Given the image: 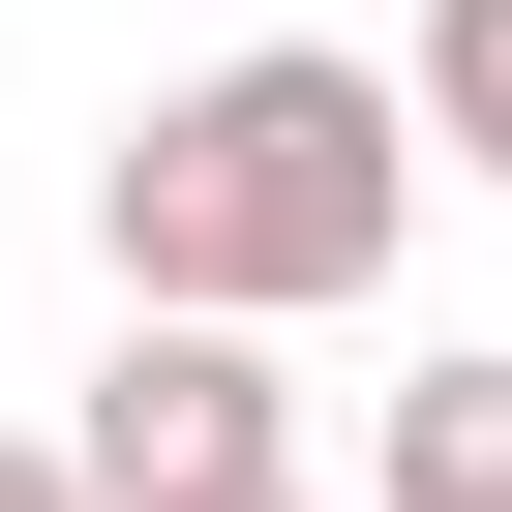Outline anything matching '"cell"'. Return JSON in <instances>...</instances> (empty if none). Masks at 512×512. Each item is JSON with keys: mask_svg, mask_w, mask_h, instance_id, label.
<instances>
[{"mask_svg": "<svg viewBox=\"0 0 512 512\" xmlns=\"http://www.w3.org/2000/svg\"><path fill=\"white\" fill-rule=\"evenodd\" d=\"M392 211H422V121H392V61H332V31L211 61V91H151V121L91 151V241H121L151 332H302V302H362Z\"/></svg>", "mask_w": 512, "mask_h": 512, "instance_id": "obj_1", "label": "cell"}, {"mask_svg": "<svg viewBox=\"0 0 512 512\" xmlns=\"http://www.w3.org/2000/svg\"><path fill=\"white\" fill-rule=\"evenodd\" d=\"M91 512H272L302 482V422H272V332H151L121 302V362H91V422H31Z\"/></svg>", "mask_w": 512, "mask_h": 512, "instance_id": "obj_2", "label": "cell"}, {"mask_svg": "<svg viewBox=\"0 0 512 512\" xmlns=\"http://www.w3.org/2000/svg\"><path fill=\"white\" fill-rule=\"evenodd\" d=\"M392 512H512V362H392Z\"/></svg>", "mask_w": 512, "mask_h": 512, "instance_id": "obj_3", "label": "cell"}, {"mask_svg": "<svg viewBox=\"0 0 512 512\" xmlns=\"http://www.w3.org/2000/svg\"><path fill=\"white\" fill-rule=\"evenodd\" d=\"M392 121H422V181H512V0H422V91Z\"/></svg>", "mask_w": 512, "mask_h": 512, "instance_id": "obj_4", "label": "cell"}, {"mask_svg": "<svg viewBox=\"0 0 512 512\" xmlns=\"http://www.w3.org/2000/svg\"><path fill=\"white\" fill-rule=\"evenodd\" d=\"M0 512H91V482H61V452H0Z\"/></svg>", "mask_w": 512, "mask_h": 512, "instance_id": "obj_5", "label": "cell"}, {"mask_svg": "<svg viewBox=\"0 0 512 512\" xmlns=\"http://www.w3.org/2000/svg\"><path fill=\"white\" fill-rule=\"evenodd\" d=\"M272 512H332V482H272Z\"/></svg>", "mask_w": 512, "mask_h": 512, "instance_id": "obj_6", "label": "cell"}]
</instances>
